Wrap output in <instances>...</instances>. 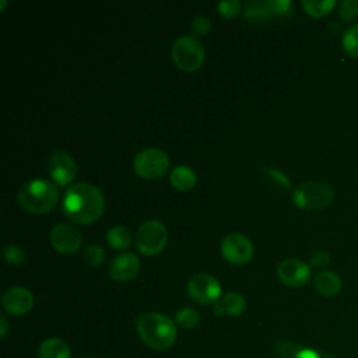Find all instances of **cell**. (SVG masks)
I'll use <instances>...</instances> for the list:
<instances>
[{
	"mask_svg": "<svg viewBox=\"0 0 358 358\" xmlns=\"http://www.w3.org/2000/svg\"><path fill=\"white\" fill-rule=\"evenodd\" d=\"M274 352L280 358H336L330 352L316 351L289 340H277L274 343Z\"/></svg>",
	"mask_w": 358,
	"mask_h": 358,
	"instance_id": "15",
	"label": "cell"
},
{
	"mask_svg": "<svg viewBox=\"0 0 358 358\" xmlns=\"http://www.w3.org/2000/svg\"><path fill=\"white\" fill-rule=\"evenodd\" d=\"M190 28L196 35H206L210 28H211V22L206 15H196L192 22H190Z\"/></svg>",
	"mask_w": 358,
	"mask_h": 358,
	"instance_id": "29",
	"label": "cell"
},
{
	"mask_svg": "<svg viewBox=\"0 0 358 358\" xmlns=\"http://www.w3.org/2000/svg\"><path fill=\"white\" fill-rule=\"evenodd\" d=\"M50 243L60 253H74L83 243V235L70 224H57L50 231Z\"/></svg>",
	"mask_w": 358,
	"mask_h": 358,
	"instance_id": "12",
	"label": "cell"
},
{
	"mask_svg": "<svg viewBox=\"0 0 358 358\" xmlns=\"http://www.w3.org/2000/svg\"><path fill=\"white\" fill-rule=\"evenodd\" d=\"M302 8L312 17H323L329 14L337 3L334 0H303L301 1Z\"/></svg>",
	"mask_w": 358,
	"mask_h": 358,
	"instance_id": "21",
	"label": "cell"
},
{
	"mask_svg": "<svg viewBox=\"0 0 358 358\" xmlns=\"http://www.w3.org/2000/svg\"><path fill=\"white\" fill-rule=\"evenodd\" d=\"M217 303L221 308L222 315L225 313L228 316H239L246 308L245 298L238 292H227Z\"/></svg>",
	"mask_w": 358,
	"mask_h": 358,
	"instance_id": "19",
	"label": "cell"
},
{
	"mask_svg": "<svg viewBox=\"0 0 358 358\" xmlns=\"http://www.w3.org/2000/svg\"><path fill=\"white\" fill-rule=\"evenodd\" d=\"M84 358H94V357H84Z\"/></svg>",
	"mask_w": 358,
	"mask_h": 358,
	"instance_id": "35",
	"label": "cell"
},
{
	"mask_svg": "<svg viewBox=\"0 0 358 358\" xmlns=\"http://www.w3.org/2000/svg\"><path fill=\"white\" fill-rule=\"evenodd\" d=\"M140 271V260L131 252L117 255L109 264V275L119 282H127L137 277Z\"/></svg>",
	"mask_w": 358,
	"mask_h": 358,
	"instance_id": "14",
	"label": "cell"
},
{
	"mask_svg": "<svg viewBox=\"0 0 358 358\" xmlns=\"http://www.w3.org/2000/svg\"><path fill=\"white\" fill-rule=\"evenodd\" d=\"M48 171L57 185L66 186L74 180L77 175V165L69 152L56 150L48 159Z\"/></svg>",
	"mask_w": 358,
	"mask_h": 358,
	"instance_id": "10",
	"label": "cell"
},
{
	"mask_svg": "<svg viewBox=\"0 0 358 358\" xmlns=\"http://www.w3.org/2000/svg\"><path fill=\"white\" fill-rule=\"evenodd\" d=\"M6 4H7V1H6V0H1V1H0V11H3V10H4Z\"/></svg>",
	"mask_w": 358,
	"mask_h": 358,
	"instance_id": "34",
	"label": "cell"
},
{
	"mask_svg": "<svg viewBox=\"0 0 358 358\" xmlns=\"http://www.w3.org/2000/svg\"><path fill=\"white\" fill-rule=\"evenodd\" d=\"M171 56L180 70L194 71L204 63L206 52L197 38L192 35H182L172 43Z\"/></svg>",
	"mask_w": 358,
	"mask_h": 358,
	"instance_id": "5",
	"label": "cell"
},
{
	"mask_svg": "<svg viewBox=\"0 0 358 358\" xmlns=\"http://www.w3.org/2000/svg\"><path fill=\"white\" fill-rule=\"evenodd\" d=\"M168 242V231L158 220L144 221L136 232V246L147 256L159 253Z\"/></svg>",
	"mask_w": 358,
	"mask_h": 358,
	"instance_id": "6",
	"label": "cell"
},
{
	"mask_svg": "<svg viewBox=\"0 0 358 358\" xmlns=\"http://www.w3.org/2000/svg\"><path fill=\"white\" fill-rule=\"evenodd\" d=\"M187 294L199 305L215 303L221 296V284L210 274L200 273L187 281Z\"/></svg>",
	"mask_w": 358,
	"mask_h": 358,
	"instance_id": "8",
	"label": "cell"
},
{
	"mask_svg": "<svg viewBox=\"0 0 358 358\" xmlns=\"http://www.w3.org/2000/svg\"><path fill=\"white\" fill-rule=\"evenodd\" d=\"M39 358H70V347L57 337L43 340L38 350Z\"/></svg>",
	"mask_w": 358,
	"mask_h": 358,
	"instance_id": "18",
	"label": "cell"
},
{
	"mask_svg": "<svg viewBox=\"0 0 358 358\" xmlns=\"http://www.w3.org/2000/svg\"><path fill=\"white\" fill-rule=\"evenodd\" d=\"M131 234L123 225H115L108 229L106 241L113 249H126L131 243Z\"/></svg>",
	"mask_w": 358,
	"mask_h": 358,
	"instance_id": "20",
	"label": "cell"
},
{
	"mask_svg": "<svg viewBox=\"0 0 358 358\" xmlns=\"http://www.w3.org/2000/svg\"><path fill=\"white\" fill-rule=\"evenodd\" d=\"M105 199L102 192L87 182H78L70 186L63 196L64 214L77 224L95 222L103 211Z\"/></svg>",
	"mask_w": 358,
	"mask_h": 358,
	"instance_id": "1",
	"label": "cell"
},
{
	"mask_svg": "<svg viewBox=\"0 0 358 358\" xmlns=\"http://www.w3.org/2000/svg\"><path fill=\"white\" fill-rule=\"evenodd\" d=\"M264 172L267 173V176L273 180V182H275L280 187H289V180H288V178L281 172V171H278V169H275V168H273V166H268V168H266L264 169Z\"/></svg>",
	"mask_w": 358,
	"mask_h": 358,
	"instance_id": "32",
	"label": "cell"
},
{
	"mask_svg": "<svg viewBox=\"0 0 358 358\" xmlns=\"http://www.w3.org/2000/svg\"><path fill=\"white\" fill-rule=\"evenodd\" d=\"M331 262V256L327 250H316L312 253L310 256V266L316 267V268H324L330 264Z\"/></svg>",
	"mask_w": 358,
	"mask_h": 358,
	"instance_id": "30",
	"label": "cell"
},
{
	"mask_svg": "<svg viewBox=\"0 0 358 358\" xmlns=\"http://www.w3.org/2000/svg\"><path fill=\"white\" fill-rule=\"evenodd\" d=\"M169 166L168 154L157 147H147L138 151L133 161L137 175L144 179H157L162 176Z\"/></svg>",
	"mask_w": 358,
	"mask_h": 358,
	"instance_id": "7",
	"label": "cell"
},
{
	"mask_svg": "<svg viewBox=\"0 0 358 358\" xmlns=\"http://www.w3.org/2000/svg\"><path fill=\"white\" fill-rule=\"evenodd\" d=\"M136 330L141 341L157 351L172 347L178 337L176 323L159 312H143L136 319Z\"/></svg>",
	"mask_w": 358,
	"mask_h": 358,
	"instance_id": "2",
	"label": "cell"
},
{
	"mask_svg": "<svg viewBox=\"0 0 358 358\" xmlns=\"http://www.w3.org/2000/svg\"><path fill=\"white\" fill-rule=\"evenodd\" d=\"M200 322V315L194 308L183 306L175 313V323L183 329H194Z\"/></svg>",
	"mask_w": 358,
	"mask_h": 358,
	"instance_id": "22",
	"label": "cell"
},
{
	"mask_svg": "<svg viewBox=\"0 0 358 358\" xmlns=\"http://www.w3.org/2000/svg\"><path fill=\"white\" fill-rule=\"evenodd\" d=\"M59 192L53 182L43 178H34L22 183L18 190V204L31 214H45L57 203Z\"/></svg>",
	"mask_w": 358,
	"mask_h": 358,
	"instance_id": "3",
	"label": "cell"
},
{
	"mask_svg": "<svg viewBox=\"0 0 358 358\" xmlns=\"http://www.w3.org/2000/svg\"><path fill=\"white\" fill-rule=\"evenodd\" d=\"M315 288L323 296H336L341 291V280L331 270H322L315 275Z\"/></svg>",
	"mask_w": 358,
	"mask_h": 358,
	"instance_id": "16",
	"label": "cell"
},
{
	"mask_svg": "<svg viewBox=\"0 0 358 358\" xmlns=\"http://www.w3.org/2000/svg\"><path fill=\"white\" fill-rule=\"evenodd\" d=\"M341 43L344 52L350 57L358 59V24H354L344 32Z\"/></svg>",
	"mask_w": 358,
	"mask_h": 358,
	"instance_id": "23",
	"label": "cell"
},
{
	"mask_svg": "<svg viewBox=\"0 0 358 358\" xmlns=\"http://www.w3.org/2000/svg\"><path fill=\"white\" fill-rule=\"evenodd\" d=\"M338 17L344 22H355L358 20V0H343L337 4Z\"/></svg>",
	"mask_w": 358,
	"mask_h": 358,
	"instance_id": "25",
	"label": "cell"
},
{
	"mask_svg": "<svg viewBox=\"0 0 358 358\" xmlns=\"http://www.w3.org/2000/svg\"><path fill=\"white\" fill-rule=\"evenodd\" d=\"M169 180L175 189L186 192V190H190L196 185L197 176H196V172L190 166L178 165L171 171Z\"/></svg>",
	"mask_w": 358,
	"mask_h": 358,
	"instance_id": "17",
	"label": "cell"
},
{
	"mask_svg": "<svg viewBox=\"0 0 358 358\" xmlns=\"http://www.w3.org/2000/svg\"><path fill=\"white\" fill-rule=\"evenodd\" d=\"M243 15H245V18H249V20H252V21H264V20H267L271 14H270L268 8L266 7V3H264V1L253 0V1L246 3Z\"/></svg>",
	"mask_w": 358,
	"mask_h": 358,
	"instance_id": "24",
	"label": "cell"
},
{
	"mask_svg": "<svg viewBox=\"0 0 358 358\" xmlns=\"http://www.w3.org/2000/svg\"><path fill=\"white\" fill-rule=\"evenodd\" d=\"M83 257L90 266H99L105 260V250L96 243H90L84 248Z\"/></svg>",
	"mask_w": 358,
	"mask_h": 358,
	"instance_id": "27",
	"label": "cell"
},
{
	"mask_svg": "<svg viewBox=\"0 0 358 358\" xmlns=\"http://www.w3.org/2000/svg\"><path fill=\"white\" fill-rule=\"evenodd\" d=\"M241 7H242V3L239 0H221L217 4V8H218L220 14L227 17V18H231V17L236 15L241 11Z\"/></svg>",
	"mask_w": 358,
	"mask_h": 358,
	"instance_id": "28",
	"label": "cell"
},
{
	"mask_svg": "<svg viewBox=\"0 0 358 358\" xmlns=\"http://www.w3.org/2000/svg\"><path fill=\"white\" fill-rule=\"evenodd\" d=\"M264 3L270 14H287L291 8L289 0H267Z\"/></svg>",
	"mask_w": 358,
	"mask_h": 358,
	"instance_id": "31",
	"label": "cell"
},
{
	"mask_svg": "<svg viewBox=\"0 0 358 358\" xmlns=\"http://www.w3.org/2000/svg\"><path fill=\"white\" fill-rule=\"evenodd\" d=\"M3 257L10 264H20L25 260V252L18 243H7L3 246Z\"/></svg>",
	"mask_w": 358,
	"mask_h": 358,
	"instance_id": "26",
	"label": "cell"
},
{
	"mask_svg": "<svg viewBox=\"0 0 358 358\" xmlns=\"http://www.w3.org/2000/svg\"><path fill=\"white\" fill-rule=\"evenodd\" d=\"M1 305L4 310L14 316L28 313L34 306V295L25 287H11L1 296Z\"/></svg>",
	"mask_w": 358,
	"mask_h": 358,
	"instance_id": "13",
	"label": "cell"
},
{
	"mask_svg": "<svg viewBox=\"0 0 358 358\" xmlns=\"http://www.w3.org/2000/svg\"><path fill=\"white\" fill-rule=\"evenodd\" d=\"M277 277L288 287H302L310 277V266L298 259H284L277 266Z\"/></svg>",
	"mask_w": 358,
	"mask_h": 358,
	"instance_id": "11",
	"label": "cell"
},
{
	"mask_svg": "<svg viewBox=\"0 0 358 358\" xmlns=\"http://www.w3.org/2000/svg\"><path fill=\"white\" fill-rule=\"evenodd\" d=\"M7 331H8V322H7L6 316H0V336L6 337Z\"/></svg>",
	"mask_w": 358,
	"mask_h": 358,
	"instance_id": "33",
	"label": "cell"
},
{
	"mask_svg": "<svg viewBox=\"0 0 358 358\" xmlns=\"http://www.w3.org/2000/svg\"><path fill=\"white\" fill-rule=\"evenodd\" d=\"M222 256L234 264H245L253 256L252 242L239 232H231L221 241Z\"/></svg>",
	"mask_w": 358,
	"mask_h": 358,
	"instance_id": "9",
	"label": "cell"
},
{
	"mask_svg": "<svg viewBox=\"0 0 358 358\" xmlns=\"http://www.w3.org/2000/svg\"><path fill=\"white\" fill-rule=\"evenodd\" d=\"M336 199V190L330 183L320 180H308L299 183L292 190V200L302 210H322L330 206Z\"/></svg>",
	"mask_w": 358,
	"mask_h": 358,
	"instance_id": "4",
	"label": "cell"
}]
</instances>
